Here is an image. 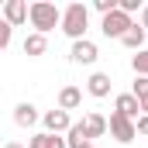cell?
I'll list each match as a JSON object with an SVG mask.
<instances>
[{
  "label": "cell",
  "mask_w": 148,
  "mask_h": 148,
  "mask_svg": "<svg viewBox=\"0 0 148 148\" xmlns=\"http://www.w3.org/2000/svg\"><path fill=\"white\" fill-rule=\"evenodd\" d=\"M28 21H31L35 35H48L52 28L62 24V10L48 0H35V3H28Z\"/></svg>",
  "instance_id": "cell-1"
},
{
  "label": "cell",
  "mask_w": 148,
  "mask_h": 148,
  "mask_svg": "<svg viewBox=\"0 0 148 148\" xmlns=\"http://www.w3.org/2000/svg\"><path fill=\"white\" fill-rule=\"evenodd\" d=\"M86 24H90V7L86 3H69L66 10H62V31L73 38V41H79V38L86 35Z\"/></svg>",
  "instance_id": "cell-2"
},
{
  "label": "cell",
  "mask_w": 148,
  "mask_h": 148,
  "mask_svg": "<svg viewBox=\"0 0 148 148\" xmlns=\"http://www.w3.org/2000/svg\"><path fill=\"white\" fill-rule=\"evenodd\" d=\"M107 131H110V134L121 141V145H131V141L138 138V131H134V121H127L124 114H117V110H114V114H110V121H107Z\"/></svg>",
  "instance_id": "cell-3"
},
{
  "label": "cell",
  "mask_w": 148,
  "mask_h": 148,
  "mask_svg": "<svg viewBox=\"0 0 148 148\" xmlns=\"http://www.w3.org/2000/svg\"><path fill=\"white\" fill-rule=\"evenodd\" d=\"M131 24H134V21H131L124 10H114V14H107V17L100 21V31H103L107 38H117V41H121V38H124V31H127Z\"/></svg>",
  "instance_id": "cell-4"
},
{
  "label": "cell",
  "mask_w": 148,
  "mask_h": 148,
  "mask_svg": "<svg viewBox=\"0 0 148 148\" xmlns=\"http://www.w3.org/2000/svg\"><path fill=\"white\" fill-rule=\"evenodd\" d=\"M41 124H45L48 134H66V131L73 127V117H69L66 110L55 107V110H45V114H41Z\"/></svg>",
  "instance_id": "cell-5"
},
{
  "label": "cell",
  "mask_w": 148,
  "mask_h": 148,
  "mask_svg": "<svg viewBox=\"0 0 148 148\" xmlns=\"http://www.w3.org/2000/svg\"><path fill=\"white\" fill-rule=\"evenodd\" d=\"M69 55H73V62H79V66H93L100 52H97V45L90 38H79V41H73V52Z\"/></svg>",
  "instance_id": "cell-6"
},
{
  "label": "cell",
  "mask_w": 148,
  "mask_h": 148,
  "mask_svg": "<svg viewBox=\"0 0 148 148\" xmlns=\"http://www.w3.org/2000/svg\"><path fill=\"white\" fill-rule=\"evenodd\" d=\"M10 28H17V24H24L28 21V3L24 0H3V14H0Z\"/></svg>",
  "instance_id": "cell-7"
},
{
  "label": "cell",
  "mask_w": 148,
  "mask_h": 148,
  "mask_svg": "<svg viewBox=\"0 0 148 148\" xmlns=\"http://www.w3.org/2000/svg\"><path fill=\"white\" fill-rule=\"evenodd\" d=\"M38 121H41V114H38L35 103H28V100H24V103H17V107H14V124H17V127H35Z\"/></svg>",
  "instance_id": "cell-8"
},
{
  "label": "cell",
  "mask_w": 148,
  "mask_h": 148,
  "mask_svg": "<svg viewBox=\"0 0 148 148\" xmlns=\"http://www.w3.org/2000/svg\"><path fill=\"white\" fill-rule=\"evenodd\" d=\"M114 110L124 114L127 121H138L141 117V103H138V97H131V93H121L117 100H114Z\"/></svg>",
  "instance_id": "cell-9"
},
{
  "label": "cell",
  "mask_w": 148,
  "mask_h": 148,
  "mask_svg": "<svg viewBox=\"0 0 148 148\" xmlns=\"http://www.w3.org/2000/svg\"><path fill=\"white\" fill-rule=\"evenodd\" d=\"M79 103H83V90H79V86H62V90H59V110H76V107H79Z\"/></svg>",
  "instance_id": "cell-10"
},
{
  "label": "cell",
  "mask_w": 148,
  "mask_h": 148,
  "mask_svg": "<svg viewBox=\"0 0 148 148\" xmlns=\"http://www.w3.org/2000/svg\"><path fill=\"white\" fill-rule=\"evenodd\" d=\"M83 127H86L90 141H93V138H103V134H107V117L93 110V114H86V117H83Z\"/></svg>",
  "instance_id": "cell-11"
},
{
  "label": "cell",
  "mask_w": 148,
  "mask_h": 148,
  "mask_svg": "<svg viewBox=\"0 0 148 148\" xmlns=\"http://www.w3.org/2000/svg\"><path fill=\"white\" fill-rule=\"evenodd\" d=\"M86 90H90V97H110V76L107 73H93L90 79H86Z\"/></svg>",
  "instance_id": "cell-12"
},
{
  "label": "cell",
  "mask_w": 148,
  "mask_h": 148,
  "mask_svg": "<svg viewBox=\"0 0 148 148\" xmlns=\"http://www.w3.org/2000/svg\"><path fill=\"white\" fill-rule=\"evenodd\" d=\"M21 48H24V55H28V59H38V55H45V52H48V38L31 31V35L24 38V45H21Z\"/></svg>",
  "instance_id": "cell-13"
},
{
  "label": "cell",
  "mask_w": 148,
  "mask_h": 148,
  "mask_svg": "<svg viewBox=\"0 0 148 148\" xmlns=\"http://www.w3.org/2000/svg\"><path fill=\"white\" fill-rule=\"evenodd\" d=\"M121 45L131 48V52H141V48H145V28H141V24H131V28L124 31V38H121Z\"/></svg>",
  "instance_id": "cell-14"
},
{
  "label": "cell",
  "mask_w": 148,
  "mask_h": 148,
  "mask_svg": "<svg viewBox=\"0 0 148 148\" xmlns=\"http://www.w3.org/2000/svg\"><path fill=\"white\" fill-rule=\"evenodd\" d=\"M28 148H66V138H62V134H48V131H38L35 138L28 141Z\"/></svg>",
  "instance_id": "cell-15"
},
{
  "label": "cell",
  "mask_w": 148,
  "mask_h": 148,
  "mask_svg": "<svg viewBox=\"0 0 148 148\" xmlns=\"http://www.w3.org/2000/svg\"><path fill=\"white\" fill-rule=\"evenodd\" d=\"M86 141H90V134H86L83 121H76L73 127L66 131V148H79V145H86Z\"/></svg>",
  "instance_id": "cell-16"
},
{
  "label": "cell",
  "mask_w": 148,
  "mask_h": 148,
  "mask_svg": "<svg viewBox=\"0 0 148 148\" xmlns=\"http://www.w3.org/2000/svg\"><path fill=\"white\" fill-rule=\"evenodd\" d=\"M131 69H134L138 76H148V48H141V52L131 55Z\"/></svg>",
  "instance_id": "cell-17"
},
{
  "label": "cell",
  "mask_w": 148,
  "mask_h": 148,
  "mask_svg": "<svg viewBox=\"0 0 148 148\" xmlns=\"http://www.w3.org/2000/svg\"><path fill=\"white\" fill-rule=\"evenodd\" d=\"M10 38H14V28L0 17V52H3V48H10Z\"/></svg>",
  "instance_id": "cell-18"
},
{
  "label": "cell",
  "mask_w": 148,
  "mask_h": 148,
  "mask_svg": "<svg viewBox=\"0 0 148 148\" xmlns=\"http://www.w3.org/2000/svg\"><path fill=\"white\" fill-rule=\"evenodd\" d=\"M131 97H138V100H141V97H148V76H138V79H134Z\"/></svg>",
  "instance_id": "cell-19"
},
{
  "label": "cell",
  "mask_w": 148,
  "mask_h": 148,
  "mask_svg": "<svg viewBox=\"0 0 148 148\" xmlns=\"http://www.w3.org/2000/svg\"><path fill=\"white\" fill-rule=\"evenodd\" d=\"M117 10H124V14L131 17L134 10H141V0H117Z\"/></svg>",
  "instance_id": "cell-20"
},
{
  "label": "cell",
  "mask_w": 148,
  "mask_h": 148,
  "mask_svg": "<svg viewBox=\"0 0 148 148\" xmlns=\"http://www.w3.org/2000/svg\"><path fill=\"white\" fill-rule=\"evenodd\" d=\"M93 7L107 17V14H114V10H117V0H93Z\"/></svg>",
  "instance_id": "cell-21"
},
{
  "label": "cell",
  "mask_w": 148,
  "mask_h": 148,
  "mask_svg": "<svg viewBox=\"0 0 148 148\" xmlns=\"http://www.w3.org/2000/svg\"><path fill=\"white\" fill-rule=\"evenodd\" d=\"M134 131H138V134H148V114H141V117L134 121Z\"/></svg>",
  "instance_id": "cell-22"
},
{
  "label": "cell",
  "mask_w": 148,
  "mask_h": 148,
  "mask_svg": "<svg viewBox=\"0 0 148 148\" xmlns=\"http://www.w3.org/2000/svg\"><path fill=\"white\" fill-rule=\"evenodd\" d=\"M141 28H145V35H148V7H141V21H138Z\"/></svg>",
  "instance_id": "cell-23"
},
{
  "label": "cell",
  "mask_w": 148,
  "mask_h": 148,
  "mask_svg": "<svg viewBox=\"0 0 148 148\" xmlns=\"http://www.w3.org/2000/svg\"><path fill=\"white\" fill-rule=\"evenodd\" d=\"M138 103H141V114H148V97H141Z\"/></svg>",
  "instance_id": "cell-24"
},
{
  "label": "cell",
  "mask_w": 148,
  "mask_h": 148,
  "mask_svg": "<svg viewBox=\"0 0 148 148\" xmlns=\"http://www.w3.org/2000/svg\"><path fill=\"white\" fill-rule=\"evenodd\" d=\"M3 148H24V145H17V141H7V145H3Z\"/></svg>",
  "instance_id": "cell-25"
},
{
  "label": "cell",
  "mask_w": 148,
  "mask_h": 148,
  "mask_svg": "<svg viewBox=\"0 0 148 148\" xmlns=\"http://www.w3.org/2000/svg\"><path fill=\"white\" fill-rule=\"evenodd\" d=\"M79 148H97V145H93V141H86V145H79Z\"/></svg>",
  "instance_id": "cell-26"
},
{
  "label": "cell",
  "mask_w": 148,
  "mask_h": 148,
  "mask_svg": "<svg viewBox=\"0 0 148 148\" xmlns=\"http://www.w3.org/2000/svg\"><path fill=\"white\" fill-rule=\"evenodd\" d=\"M0 14H3V3H0Z\"/></svg>",
  "instance_id": "cell-27"
},
{
  "label": "cell",
  "mask_w": 148,
  "mask_h": 148,
  "mask_svg": "<svg viewBox=\"0 0 148 148\" xmlns=\"http://www.w3.org/2000/svg\"><path fill=\"white\" fill-rule=\"evenodd\" d=\"M0 148H3V145H0Z\"/></svg>",
  "instance_id": "cell-28"
}]
</instances>
